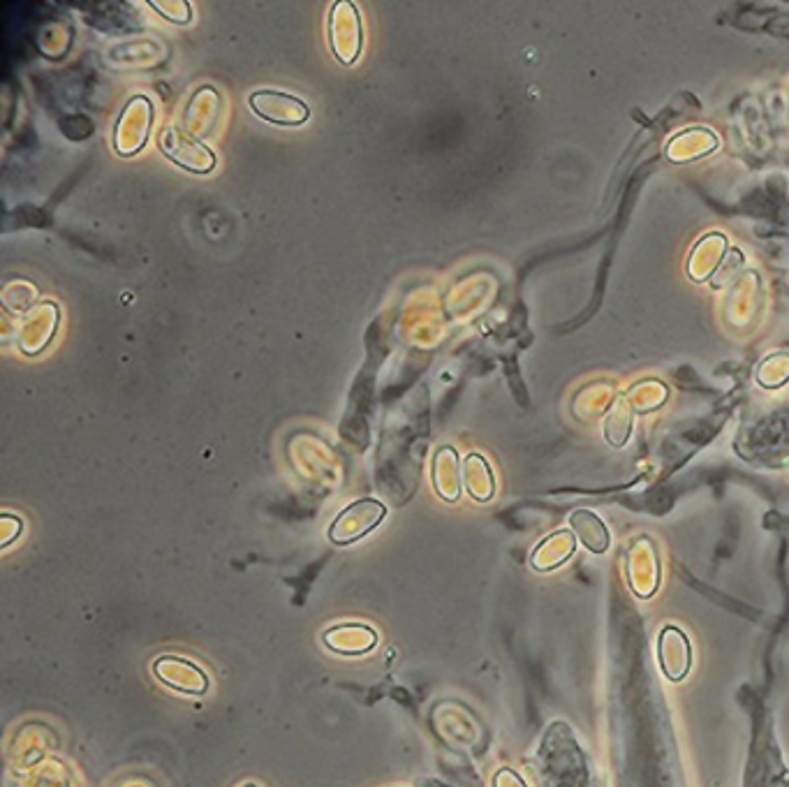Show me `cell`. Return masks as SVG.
Segmentation results:
<instances>
[{"label":"cell","instance_id":"obj_1","mask_svg":"<svg viewBox=\"0 0 789 787\" xmlns=\"http://www.w3.org/2000/svg\"><path fill=\"white\" fill-rule=\"evenodd\" d=\"M387 517V507L375 498H361L357 503L345 507L338 517L331 521L329 526V540L345 547L361 538H366L368 533L375 531L382 524V519Z\"/></svg>","mask_w":789,"mask_h":787},{"label":"cell","instance_id":"obj_2","mask_svg":"<svg viewBox=\"0 0 789 787\" xmlns=\"http://www.w3.org/2000/svg\"><path fill=\"white\" fill-rule=\"evenodd\" d=\"M329 38L331 51L343 65H352L361 54V42H364V28H361V17L355 3L341 0L331 7L329 17Z\"/></svg>","mask_w":789,"mask_h":787},{"label":"cell","instance_id":"obj_3","mask_svg":"<svg viewBox=\"0 0 789 787\" xmlns=\"http://www.w3.org/2000/svg\"><path fill=\"white\" fill-rule=\"evenodd\" d=\"M158 144L162 153H165L174 165L188 169V172L193 174H209L211 169L216 167V156H213L209 146L195 137H190L188 132L176 128V125H167V128L160 132Z\"/></svg>","mask_w":789,"mask_h":787},{"label":"cell","instance_id":"obj_4","mask_svg":"<svg viewBox=\"0 0 789 787\" xmlns=\"http://www.w3.org/2000/svg\"><path fill=\"white\" fill-rule=\"evenodd\" d=\"M153 125V107L151 102L142 98H132L119 116L114 132V149L119 156H137L139 151L146 146Z\"/></svg>","mask_w":789,"mask_h":787},{"label":"cell","instance_id":"obj_5","mask_svg":"<svg viewBox=\"0 0 789 787\" xmlns=\"http://www.w3.org/2000/svg\"><path fill=\"white\" fill-rule=\"evenodd\" d=\"M151 672L162 686L172 688L176 693L206 695V690H209V674L193 660L174 656V653H165V656L153 660Z\"/></svg>","mask_w":789,"mask_h":787},{"label":"cell","instance_id":"obj_6","mask_svg":"<svg viewBox=\"0 0 789 787\" xmlns=\"http://www.w3.org/2000/svg\"><path fill=\"white\" fill-rule=\"evenodd\" d=\"M250 109H253L262 121L274 125H287V128L306 123L308 116H311V109H308L304 100L280 91L253 93L250 95Z\"/></svg>","mask_w":789,"mask_h":787},{"label":"cell","instance_id":"obj_7","mask_svg":"<svg viewBox=\"0 0 789 787\" xmlns=\"http://www.w3.org/2000/svg\"><path fill=\"white\" fill-rule=\"evenodd\" d=\"M658 660L671 681H683L692 667V644L676 625H665L658 635Z\"/></svg>","mask_w":789,"mask_h":787},{"label":"cell","instance_id":"obj_8","mask_svg":"<svg viewBox=\"0 0 789 787\" xmlns=\"http://www.w3.org/2000/svg\"><path fill=\"white\" fill-rule=\"evenodd\" d=\"M220 112H223L220 93L213 86H202L188 102L186 114H183V128L190 137L202 142L218 125Z\"/></svg>","mask_w":789,"mask_h":787},{"label":"cell","instance_id":"obj_9","mask_svg":"<svg viewBox=\"0 0 789 787\" xmlns=\"http://www.w3.org/2000/svg\"><path fill=\"white\" fill-rule=\"evenodd\" d=\"M322 642L341 656H364L378 644V632L361 623H341L324 632Z\"/></svg>","mask_w":789,"mask_h":787},{"label":"cell","instance_id":"obj_10","mask_svg":"<svg viewBox=\"0 0 789 787\" xmlns=\"http://www.w3.org/2000/svg\"><path fill=\"white\" fill-rule=\"evenodd\" d=\"M433 489L447 503H456L463 489V466L454 447H440L433 456Z\"/></svg>","mask_w":789,"mask_h":787},{"label":"cell","instance_id":"obj_11","mask_svg":"<svg viewBox=\"0 0 789 787\" xmlns=\"http://www.w3.org/2000/svg\"><path fill=\"white\" fill-rule=\"evenodd\" d=\"M58 325V311L56 306L42 304L38 311H33L21 325L19 334V345L26 355H38L44 348H47L51 336L56 332Z\"/></svg>","mask_w":789,"mask_h":787},{"label":"cell","instance_id":"obj_12","mask_svg":"<svg viewBox=\"0 0 789 787\" xmlns=\"http://www.w3.org/2000/svg\"><path fill=\"white\" fill-rule=\"evenodd\" d=\"M574 547H577V542H574L572 535L567 531H558L537 544L533 556H530V563L540 572L556 570L574 554Z\"/></svg>","mask_w":789,"mask_h":787},{"label":"cell","instance_id":"obj_13","mask_svg":"<svg viewBox=\"0 0 789 787\" xmlns=\"http://www.w3.org/2000/svg\"><path fill=\"white\" fill-rule=\"evenodd\" d=\"M463 484H466V491L477 503H486L496 494V480H493L489 463H486L482 454L473 452L466 456V461H463Z\"/></svg>","mask_w":789,"mask_h":787},{"label":"cell","instance_id":"obj_14","mask_svg":"<svg viewBox=\"0 0 789 787\" xmlns=\"http://www.w3.org/2000/svg\"><path fill=\"white\" fill-rule=\"evenodd\" d=\"M570 526H572L574 535H577V540L584 544L586 549H591L593 554H604V551L609 549L611 540H609L607 526H604L593 512H588V510L574 512L572 519H570Z\"/></svg>","mask_w":789,"mask_h":787},{"label":"cell","instance_id":"obj_15","mask_svg":"<svg viewBox=\"0 0 789 787\" xmlns=\"http://www.w3.org/2000/svg\"><path fill=\"white\" fill-rule=\"evenodd\" d=\"M151 5L162 14V17L174 21V24H188L190 21V3L186 0H151Z\"/></svg>","mask_w":789,"mask_h":787},{"label":"cell","instance_id":"obj_16","mask_svg":"<svg viewBox=\"0 0 789 787\" xmlns=\"http://www.w3.org/2000/svg\"><path fill=\"white\" fill-rule=\"evenodd\" d=\"M21 531H24V524H21L19 517H12V514H3L0 517V547L7 549L14 540H19Z\"/></svg>","mask_w":789,"mask_h":787},{"label":"cell","instance_id":"obj_17","mask_svg":"<svg viewBox=\"0 0 789 787\" xmlns=\"http://www.w3.org/2000/svg\"><path fill=\"white\" fill-rule=\"evenodd\" d=\"M248 787H253V785H248Z\"/></svg>","mask_w":789,"mask_h":787}]
</instances>
